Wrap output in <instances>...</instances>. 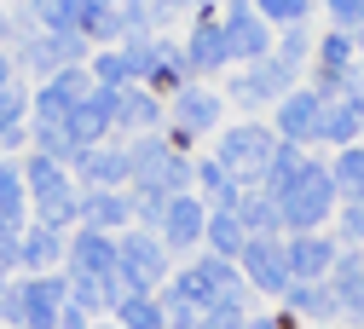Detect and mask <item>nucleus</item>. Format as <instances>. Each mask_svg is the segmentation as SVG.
<instances>
[{
  "instance_id": "72a5a7b5",
  "label": "nucleus",
  "mask_w": 364,
  "mask_h": 329,
  "mask_svg": "<svg viewBox=\"0 0 364 329\" xmlns=\"http://www.w3.org/2000/svg\"><path fill=\"white\" fill-rule=\"evenodd\" d=\"M6 81H12V58H6V53H0V87H6Z\"/></svg>"
},
{
  "instance_id": "9d476101",
  "label": "nucleus",
  "mask_w": 364,
  "mask_h": 329,
  "mask_svg": "<svg viewBox=\"0 0 364 329\" xmlns=\"http://www.w3.org/2000/svg\"><path fill=\"white\" fill-rule=\"evenodd\" d=\"M81 220H87V231L122 225V220H127V203H122V197H110V191H93V197L81 203Z\"/></svg>"
},
{
  "instance_id": "bb28decb",
  "label": "nucleus",
  "mask_w": 364,
  "mask_h": 329,
  "mask_svg": "<svg viewBox=\"0 0 364 329\" xmlns=\"http://www.w3.org/2000/svg\"><path fill=\"white\" fill-rule=\"evenodd\" d=\"M208 231H214V249H237V243H243V237H237V220H225V214H220Z\"/></svg>"
},
{
  "instance_id": "c9c22d12",
  "label": "nucleus",
  "mask_w": 364,
  "mask_h": 329,
  "mask_svg": "<svg viewBox=\"0 0 364 329\" xmlns=\"http://www.w3.org/2000/svg\"><path fill=\"white\" fill-rule=\"evenodd\" d=\"M0 295H6V266H0Z\"/></svg>"
},
{
  "instance_id": "6e6552de",
  "label": "nucleus",
  "mask_w": 364,
  "mask_h": 329,
  "mask_svg": "<svg viewBox=\"0 0 364 329\" xmlns=\"http://www.w3.org/2000/svg\"><path fill=\"white\" fill-rule=\"evenodd\" d=\"M110 122H122V127H151V122H156V99H151V92H116Z\"/></svg>"
},
{
  "instance_id": "cd10ccee",
  "label": "nucleus",
  "mask_w": 364,
  "mask_h": 329,
  "mask_svg": "<svg viewBox=\"0 0 364 329\" xmlns=\"http://www.w3.org/2000/svg\"><path fill=\"white\" fill-rule=\"evenodd\" d=\"M23 139H29V133H23V122H0V151H18Z\"/></svg>"
},
{
  "instance_id": "aec40b11",
  "label": "nucleus",
  "mask_w": 364,
  "mask_h": 329,
  "mask_svg": "<svg viewBox=\"0 0 364 329\" xmlns=\"http://www.w3.org/2000/svg\"><path fill=\"white\" fill-rule=\"evenodd\" d=\"M23 110H29V92L18 87V75L0 87V122H23Z\"/></svg>"
},
{
  "instance_id": "2f4dec72",
  "label": "nucleus",
  "mask_w": 364,
  "mask_h": 329,
  "mask_svg": "<svg viewBox=\"0 0 364 329\" xmlns=\"http://www.w3.org/2000/svg\"><path fill=\"white\" fill-rule=\"evenodd\" d=\"M266 12H278V18H301V0H266Z\"/></svg>"
},
{
  "instance_id": "412c9836",
  "label": "nucleus",
  "mask_w": 364,
  "mask_h": 329,
  "mask_svg": "<svg viewBox=\"0 0 364 329\" xmlns=\"http://www.w3.org/2000/svg\"><path fill=\"white\" fill-rule=\"evenodd\" d=\"M179 122H186V127H208L214 122V104L197 99V92H186V99H179Z\"/></svg>"
},
{
  "instance_id": "2eb2a0df",
  "label": "nucleus",
  "mask_w": 364,
  "mask_h": 329,
  "mask_svg": "<svg viewBox=\"0 0 364 329\" xmlns=\"http://www.w3.org/2000/svg\"><path fill=\"white\" fill-rule=\"evenodd\" d=\"M284 133H318V99H306V92H301V99H289L284 104Z\"/></svg>"
},
{
  "instance_id": "f3484780",
  "label": "nucleus",
  "mask_w": 364,
  "mask_h": 329,
  "mask_svg": "<svg viewBox=\"0 0 364 329\" xmlns=\"http://www.w3.org/2000/svg\"><path fill=\"white\" fill-rule=\"evenodd\" d=\"M122 323H127V329H156V323H162V312H156V301L133 295V301H122Z\"/></svg>"
},
{
  "instance_id": "39448f33",
  "label": "nucleus",
  "mask_w": 364,
  "mask_h": 329,
  "mask_svg": "<svg viewBox=\"0 0 364 329\" xmlns=\"http://www.w3.org/2000/svg\"><path fill=\"white\" fill-rule=\"evenodd\" d=\"M232 295H237V284H232V271H225L220 260L191 266L186 277H179V301H186V306H197V301H232Z\"/></svg>"
},
{
  "instance_id": "dca6fc26",
  "label": "nucleus",
  "mask_w": 364,
  "mask_h": 329,
  "mask_svg": "<svg viewBox=\"0 0 364 329\" xmlns=\"http://www.w3.org/2000/svg\"><path fill=\"white\" fill-rule=\"evenodd\" d=\"M284 266H289L295 277H312V271H324V266H330V249H324V243H295Z\"/></svg>"
},
{
  "instance_id": "c85d7f7f",
  "label": "nucleus",
  "mask_w": 364,
  "mask_h": 329,
  "mask_svg": "<svg viewBox=\"0 0 364 329\" xmlns=\"http://www.w3.org/2000/svg\"><path fill=\"white\" fill-rule=\"evenodd\" d=\"M58 329H87V312H81L75 301H64V312H58Z\"/></svg>"
},
{
  "instance_id": "e433bc0d",
  "label": "nucleus",
  "mask_w": 364,
  "mask_h": 329,
  "mask_svg": "<svg viewBox=\"0 0 364 329\" xmlns=\"http://www.w3.org/2000/svg\"><path fill=\"white\" fill-rule=\"evenodd\" d=\"M99 6H116V0H99Z\"/></svg>"
},
{
  "instance_id": "4be33fe9",
  "label": "nucleus",
  "mask_w": 364,
  "mask_h": 329,
  "mask_svg": "<svg viewBox=\"0 0 364 329\" xmlns=\"http://www.w3.org/2000/svg\"><path fill=\"white\" fill-rule=\"evenodd\" d=\"M341 301L353 312H364V266H341Z\"/></svg>"
},
{
  "instance_id": "ddd939ff",
  "label": "nucleus",
  "mask_w": 364,
  "mask_h": 329,
  "mask_svg": "<svg viewBox=\"0 0 364 329\" xmlns=\"http://www.w3.org/2000/svg\"><path fill=\"white\" fill-rule=\"evenodd\" d=\"M225 156H232V162H243V168H260V162H272V145H266L255 127H243V133H232V139H225Z\"/></svg>"
},
{
  "instance_id": "7c9ffc66",
  "label": "nucleus",
  "mask_w": 364,
  "mask_h": 329,
  "mask_svg": "<svg viewBox=\"0 0 364 329\" xmlns=\"http://www.w3.org/2000/svg\"><path fill=\"white\" fill-rule=\"evenodd\" d=\"M336 18L341 23H364V0H336Z\"/></svg>"
},
{
  "instance_id": "393cba45",
  "label": "nucleus",
  "mask_w": 364,
  "mask_h": 329,
  "mask_svg": "<svg viewBox=\"0 0 364 329\" xmlns=\"http://www.w3.org/2000/svg\"><path fill=\"white\" fill-rule=\"evenodd\" d=\"M0 318H6L12 329H23V318H29V312H23V284H18V289L6 284V295H0Z\"/></svg>"
},
{
  "instance_id": "a211bd4d",
  "label": "nucleus",
  "mask_w": 364,
  "mask_h": 329,
  "mask_svg": "<svg viewBox=\"0 0 364 329\" xmlns=\"http://www.w3.org/2000/svg\"><path fill=\"white\" fill-rule=\"evenodd\" d=\"M191 58H197V64H220V58H225V35H220V29H197V35H191Z\"/></svg>"
},
{
  "instance_id": "f8f14e48",
  "label": "nucleus",
  "mask_w": 364,
  "mask_h": 329,
  "mask_svg": "<svg viewBox=\"0 0 364 329\" xmlns=\"http://www.w3.org/2000/svg\"><path fill=\"white\" fill-rule=\"evenodd\" d=\"M260 46H266L260 23H255L249 12H232V29H225V53H243V58H255Z\"/></svg>"
},
{
  "instance_id": "20e7f679",
  "label": "nucleus",
  "mask_w": 364,
  "mask_h": 329,
  "mask_svg": "<svg viewBox=\"0 0 364 329\" xmlns=\"http://www.w3.org/2000/svg\"><path fill=\"white\" fill-rule=\"evenodd\" d=\"M81 99H87V75L81 70H53L47 87H41V99H35V110H41V122H64Z\"/></svg>"
},
{
  "instance_id": "423d86ee",
  "label": "nucleus",
  "mask_w": 364,
  "mask_h": 329,
  "mask_svg": "<svg viewBox=\"0 0 364 329\" xmlns=\"http://www.w3.org/2000/svg\"><path fill=\"white\" fill-rule=\"evenodd\" d=\"M58 260H64V231L47 225V220L29 225V231H23V243H18V266H23V271H53Z\"/></svg>"
},
{
  "instance_id": "c756f323",
  "label": "nucleus",
  "mask_w": 364,
  "mask_h": 329,
  "mask_svg": "<svg viewBox=\"0 0 364 329\" xmlns=\"http://www.w3.org/2000/svg\"><path fill=\"white\" fill-rule=\"evenodd\" d=\"M203 179H208V191H214L220 203H232V185H225V173H220V168H203Z\"/></svg>"
},
{
  "instance_id": "1a4fd4ad",
  "label": "nucleus",
  "mask_w": 364,
  "mask_h": 329,
  "mask_svg": "<svg viewBox=\"0 0 364 329\" xmlns=\"http://www.w3.org/2000/svg\"><path fill=\"white\" fill-rule=\"evenodd\" d=\"M23 203H29V191H23V173H18L12 162H0V220L23 225Z\"/></svg>"
},
{
  "instance_id": "b1692460",
  "label": "nucleus",
  "mask_w": 364,
  "mask_h": 329,
  "mask_svg": "<svg viewBox=\"0 0 364 329\" xmlns=\"http://www.w3.org/2000/svg\"><path fill=\"white\" fill-rule=\"evenodd\" d=\"M353 122H358V116L341 104V110H330V116H318V133H324V139H347V133H353Z\"/></svg>"
},
{
  "instance_id": "0eeeda50",
  "label": "nucleus",
  "mask_w": 364,
  "mask_h": 329,
  "mask_svg": "<svg viewBox=\"0 0 364 329\" xmlns=\"http://www.w3.org/2000/svg\"><path fill=\"white\" fill-rule=\"evenodd\" d=\"M81 173H87V185H99V191H110L116 179H127V151H81Z\"/></svg>"
},
{
  "instance_id": "9b49d317",
  "label": "nucleus",
  "mask_w": 364,
  "mask_h": 329,
  "mask_svg": "<svg viewBox=\"0 0 364 329\" xmlns=\"http://www.w3.org/2000/svg\"><path fill=\"white\" fill-rule=\"evenodd\" d=\"M249 271L260 289H284V254L272 243H249Z\"/></svg>"
},
{
  "instance_id": "f257e3e1",
  "label": "nucleus",
  "mask_w": 364,
  "mask_h": 329,
  "mask_svg": "<svg viewBox=\"0 0 364 329\" xmlns=\"http://www.w3.org/2000/svg\"><path fill=\"white\" fill-rule=\"evenodd\" d=\"M278 191H284V220L289 225H312L330 208V173L324 168H301L289 185H278Z\"/></svg>"
},
{
  "instance_id": "4468645a",
  "label": "nucleus",
  "mask_w": 364,
  "mask_h": 329,
  "mask_svg": "<svg viewBox=\"0 0 364 329\" xmlns=\"http://www.w3.org/2000/svg\"><path fill=\"white\" fill-rule=\"evenodd\" d=\"M162 225H168V237H173V243H191L197 231H203V208H197V203H168Z\"/></svg>"
},
{
  "instance_id": "7ed1b4c3",
  "label": "nucleus",
  "mask_w": 364,
  "mask_h": 329,
  "mask_svg": "<svg viewBox=\"0 0 364 329\" xmlns=\"http://www.w3.org/2000/svg\"><path fill=\"white\" fill-rule=\"evenodd\" d=\"M162 271V254H156V243L151 237H127L122 249H116V277H122V289H127V301L139 295L151 277Z\"/></svg>"
},
{
  "instance_id": "a878e982",
  "label": "nucleus",
  "mask_w": 364,
  "mask_h": 329,
  "mask_svg": "<svg viewBox=\"0 0 364 329\" xmlns=\"http://www.w3.org/2000/svg\"><path fill=\"white\" fill-rule=\"evenodd\" d=\"M347 191H364V151H353V156H341V173H336Z\"/></svg>"
},
{
  "instance_id": "f704fd0d",
  "label": "nucleus",
  "mask_w": 364,
  "mask_h": 329,
  "mask_svg": "<svg viewBox=\"0 0 364 329\" xmlns=\"http://www.w3.org/2000/svg\"><path fill=\"white\" fill-rule=\"evenodd\" d=\"M6 35H12V18H6V12H0V41H6Z\"/></svg>"
},
{
  "instance_id": "473e14b6",
  "label": "nucleus",
  "mask_w": 364,
  "mask_h": 329,
  "mask_svg": "<svg viewBox=\"0 0 364 329\" xmlns=\"http://www.w3.org/2000/svg\"><path fill=\"white\" fill-rule=\"evenodd\" d=\"M208 329H237V312H232V306H220V312L208 318Z\"/></svg>"
},
{
  "instance_id": "6ab92c4d",
  "label": "nucleus",
  "mask_w": 364,
  "mask_h": 329,
  "mask_svg": "<svg viewBox=\"0 0 364 329\" xmlns=\"http://www.w3.org/2000/svg\"><path fill=\"white\" fill-rule=\"evenodd\" d=\"M93 75H99V81H105V87H110V92H116V87H127V81H133V70H127V58H122V53H105V58H99V64H93Z\"/></svg>"
},
{
  "instance_id": "5701e85b",
  "label": "nucleus",
  "mask_w": 364,
  "mask_h": 329,
  "mask_svg": "<svg viewBox=\"0 0 364 329\" xmlns=\"http://www.w3.org/2000/svg\"><path fill=\"white\" fill-rule=\"evenodd\" d=\"M278 81H284V70H255V75L243 81V99H272Z\"/></svg>"
},
{
  "instance_id": "f03ea898",
  "label": "nucleus",
  "mask_w": 364,
  "mask_h": 329,
  "mask_svg": "<svg viewBox=\"0 0 364 329\" xmlns=\"http://www.w3.org/2000/svg\"><path fill=\"white\" fill-rule=\"evenodd\" d=\"M70 277H87V284L116 277V243L105 237V231H81V237L70 243Z\"/></svg>"
}]
</instances>
